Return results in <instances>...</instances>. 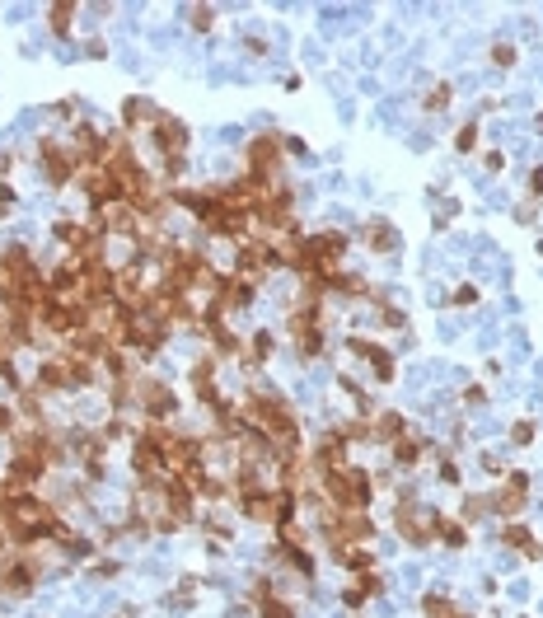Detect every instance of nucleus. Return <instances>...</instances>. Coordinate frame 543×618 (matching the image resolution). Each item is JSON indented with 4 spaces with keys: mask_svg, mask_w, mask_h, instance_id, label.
<instances>
[{
    "mask_svg": "<svg viewBox=\"0 0 543 618\" xmlns=\"http://www.w3.org/2000/svg\"><path fill=\"white\" fill-rule=\"evenodd\" d=\"M155 141H160V150H169V160H178V155L188 150V132H183V122H178V117H169V112H155Z\"/></svg>",
    "mask_w": 543,
    "mask_h": 618,
    "instance_id": "f257e3e1",
    "label": "nucleus"
},
{
    "mask_svg": "<svg viewBox=\"0 0 543 618\" xmlns=\"http://www.w3.org/2000/svg\"><path fill=\"white\" fill-rule=\"evenodd\" d=\"M43 174L52 178V183H66L71 178V169H80V155L75 150H61V145H52V141H43Z\"/></svg>",
    "mask_w": 543,
    "mask_h": 618,
    "instance_id": "f03ea898",
    "label": "nucleus"
},
{
    "mask_svg": "<svg viewBox=\"0 0 543 618\" xmlns=\"http://www.w3.org/2000/svg\"><path fill=\"white\" fill-rule=\"evenodd\" d=\"M398 427H403V422L389 412V417H380V422H375V436H380V440H398Z\"/></svg>",
    "mask_w": 543,
    "mask_h": 618,
    "instance_id": "423d86ee",
    "label": "nucleus"
},
{
    "mask_svg": "<svg viewBox=\"0 0 543 618\" xmlns=\"http://www.w3.org/2000/svg\"><path fill=\"white\" fill-rule=\"evenodd\" d=\"M524 487H529V478H524V473H511V483L496 492V511H501V515H516L520 506H524Z\"/></svg>",
    "mask_w": 543,
    "mask_h": 618,
    "instance_id": "7ed1b4c3",
    "label": "nucleus"
},
{
    "mask_svg": "<svg viewBox=\"0 0 543 618\" xmlns=\"http://www.w3.org/2000/svg\"><path fill=\"white\" fill-rule=\"evenodd\" d=\"M506 538L516 543L520 553H534V558H539V553H543V548H539V538H529V534H524V530H506Z\"/></svg>",
    "mask_w": 543,
    "mask_h": 618,
    "instance_id": "20e7f679",
    "label": "nucleus"
},
{
    "mask_svg": "<svg viewBox=\"0 0 543 618\" xmlns=\"http://www.w3.org/2000/svg\"><path fill=\"white\" fill-rule=\"evenodd\" d=\"M263 618H291V609L281 599H263Z\"/></svg>",
    "mask_w": 543,
    "mask_h": 618,
    "instance_id": "6e6552de",
    "label": "nucleus"
},
{
    "mask_svg": "<svg viewBox=\"0 0 543 618\" xmlns=\"http://www.w3.org/2000/svg\"><path fill=\"white\" fill-rule=\"evenodd\" d=\"M52 28H56V33H66V28H71V5H56V10H52Z\"/></svg>",
    "mask_w": 543,
    "mask_h": 618,
    "instance_id": "0eeeda50",
    "label": "nucleus"
},
{
    "mask_svg": "<svg viewBox=\"0 0 543 618\" xmlns=\"http://www.w3.org/2000/svg\"><path fill=\"white\" fill-rule=\"evenodd\" d=\"M370 248H394V230H389V225H380V220H370Z\"/></svg>",
    "mask_w": 543,
    "mask_h": 618,
    "instance_id": "39448f33",
    "label": "nucleus"
}]
</instances>
